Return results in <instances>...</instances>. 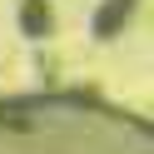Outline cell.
<instances>
[{
	"mask_svg": "<svg viewBox=\"0 0 154 154\" xmlns=\"http://www.w3.org/2000/svg\"><path fill=\"white\" fill-rule=\"evenodd\" d=\"M20 30L30 35V40L55 35V10H50V0H20Z\"/></svg>",
	"mask_w": 154,
	"mask_h": 154,
	"instance_id": "6da1fadb",
	"label": "cell"
},
{
	"mask_svg": "<svg viewBox=\"0 0 154 154\" xmlns=\"http://www.w3.org/2000/svg\"><path fill=\"white\" fill-rule=\"evenodd\" d=\"M129 10H134V0H104L100 5V15L90 20V30H94V40H109L114 30H119L124 20H129Z\"/></svg>",
	"mask_w": 154,
	"mask_h": 154,
	"instance_id": "7a4b0ae2",
	"label": "cell"
}]
</instances>
